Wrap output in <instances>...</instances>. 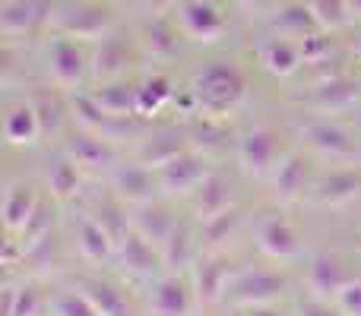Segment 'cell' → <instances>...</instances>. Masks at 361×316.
<instances>
[{
	"label": "cell",
	"mask_w": 361,
	"mask_h": 316,
	"mask_svg": "<svg viewBox=\"0 0 361 316\" xmlns=\"http://www.w3.org/2000/svg\"><path fill=\"white\" fill-rule=\"evenodd\" d=\"M190 95H193V105H197L200 118L222 120L225 114H231L244 101V95H247V76L231 61H212L193 76Z\"/></svg>",
	"instance_id": "6da1fadb"
},
{
	"label": "cell",
	"mask_w": 361,
	"mask_h": 316,
	"mask_svg": "<svg viewBox=\"0 0 361 316\" xmlns=\"http://www.w3.org/2000/svg\"><path fill=\"white\" fill-rule=\"evenodd\" d=\"M51 25L57 35L80 38V42H99L114 29V13L99 0H70L51 10Z\"/></svg>",
	"instance_id": "7a4b0ae2"
},
{
	"label": "cell",
	"mask_w": 361,
	"mask_h": 316,
	"mask_svg": "<svg viewBox=\"0 0 361 316\" xmlns=\"http://www.w3.org/2000/svg\"><path fill=\"white\" fill-rule=\"evenodd\" d=\"M286 294V279L279 272H267V269H257V272H238L231 279L225 301L235 307H267L273 301H279Z\"/></svg>",
	"instance_id": "3957f363"
},
{
	"label": "cell",
	"mask_w": 361,
	"mask_h": 316,
	"mask_svg": "<svg viewBox=\"0 0 361 316\" xmlns=\"http://www.w3.org/2000/svg\"><path fill=\"white\" fill-rule=\"evenodd\" d=\"M206 174H209V168H206V161L193 152V146L156 168L159 190L169 193V196H190V193L206 180Z\"/></svg>",
	"instance_id": "277c9868"
},
{
	"label": "cell",
	"mask_w": 361,
	"mask_h": 316,
	"mask_svg": "<svg viewBox=\"0 0 361 316\" xmlns=\"http://www.w3.org/2000/svg\"><path fill=\"white\" fill-rule=\"evenodd\" d=\"M44 61H48V76L57 89H76L89 73V61L82 54V48L76 44V38L67 35L51 38Z\"/></svg>",
	"instance_id": "5b68a950"
},
{
	"label": "cell",
	"mask_w": 361,
	"mask_h": 316,
	"mask_svg": "<svg viewBox=\"0 0 361 316\" xmlns=\"http://www.w3.org/2000/svg\"><path fill=\"white\" fill-rule=\"evenodd\" d=\"M231 260L219 253H203L197 256V263L190 266V282H193V298L203 307H212L219 301H225V291L231 285Z\"/></svg>",
	"instance_id": "8992f818"
},
{
	"label": "cell",
	"mask_w": 361,
	"mask_h": 316,
	"mask_svg": "<svg viewBox=\"0 0 361 316\" xmlns=\"http://www.w3.org/2000/svg\"><path fill=\"white\" fill-rule=\"evenodd\" d=\"M238 161H241L244 174L250 177H267L276 171L279 158V133L269 127H254L238 139Z\"/></svg>",
	"instance_id": "52a82bcc"
},
{
	"label": "cell",
	"mask_w": 361,
	"mask_h": 316,
	"mask_svg": "<svg viewBox=\"0 0 361 316\" xmlns=\"http://www.w3.org/2000/svg\"><path fill=\"white\" fill-rule=\"evenodd\" d=\"M178 23L190 42L212 44L225 35V16L212 0H187L178 10Z\"/></svg>",
	"instance_id": "ba28073f"
},
{
	"label": "cell",
	"mask_w": 361,
	"mask_h": 316,
	"mask_svg": "<svg viewBox=\"0 0 361 316\" xmlns=\"http://www.w3.org/2000/svg\"><path fill=\"white\" fill-rule=\"evenodd\" d=\"M307 105L320 114H345V111H355L361 105V82L352 80V76L339 73L333 80H324L311 89L307 95Z\"/></svg>",
	"instance_id": "9c48e42d"
},
{
	"label": "cell",
	"mask_w": 361,
	"mask_h": 316,
	"mask_svg": "<svg viewBox=\"0 0 361 316\" xmlns=\"http://www.w3.org/2000/svg\"><path fill=\"white\" fill-rule=\"evenodd\" d=\"M111 190L118 193V199L130 206H143V203H152L159 190V177L149 165H118L111 168Z\"/></svg>",
	"instance_id": "30bf717a"
},
{
	"label": "cell",
	"mask_w": 361,
	"mask_h": 316,
	"mask_svg": "<svg viewBox=\"0 0 361 316\" xmlns=\"http://www.w3.org/2000/svg\"><path fill=\"white\" fill-rule=\"evenodd\" d=\"M257 247L269 256V260H298L301 241L292 222L282 215H267L257 225Z\"/></svg>",
	"instance_id": "8fae6325"
},
{
	"label": "cell",
	"mask_w": 361,
	"mask_h": 316,
	"mask_svg": "<svg viewBox=\"0 0 361 316\" xmlns=\"http://www.w3.org/2000/svg\"><path fill=\"white\" fill-rule=\"evenodd\" d=\"M44 19H51V0H6L0 6V32L6 38L32 35Z\"/></svg>",
	"instance_id": "7c38bea8"
},
{
	"label": "cell",
	"mask_w": 361,
	"mask_h": 316,
	"mask_svg": "<svg viewBox=\"0 0 361 316\" xmlns=\"http://www.w3.org/2000/svg\"><path fill=\"white\" fill-rule=\"evenodd\" d=\"M130 44L118 35L102 38V44L92 51V61H89V73H92L95 82H118L127 76L130 70Z\"/></svg>",
	"instance_id": "4fadbf2b"
},
{
	"label": "cell",
	"mask_w": 361,
	"mask_h": 316,
	"mask_svg": "<svg viewBox=\"0 0 361 316\" xmlns=\"http://www.w3.org/2000/svg\"><path fill=\"white\" fill-rule=\"evenodd\" d=\"M349 272L333 253H314L307 263V288L317 301H336L339 291L349 285Z\"/></svg>",
	"instance_id": "5bb4252c"
},
{
	"label": "cell",
	"mask_w": 361,
	"mask_h": 316,
	"mask_svg": "<svg viewBox=\"0 0 361 316\" xmlns=\"http://www.w3.org/2000/svg\"><path fill=\"white\" fill-rule=\"evenodd\" d=\"M149 316H190V288L178 272L156 279L149 291Z\"/></svg>",
	"instance_id": "9a60e30c"
},
{
	"label": "cell",
	"mask_w": 361,
	"mask_h": 316,
	"mask_svg": "<svg viewBox=\"0 0 361 316\" xmlns=\"http://www.w3.org/2000/svg\"><path fill=\"white\" fill-rule=\"evenodd\" d=\"M190 209L197 222H209L212 215H222L225 209H231V184L222 174L209 171L203 184L190 193Z\"/></svg>",
	"instance_id": "2e32d148"
},
{
	"label": "cell",
	"mask_w": 361,
	"mask_h": 316,
	"mask_svg": "<svg viewBox=\"0 0 361 316\" xmlns=\"http://www.w3.org/2000/svg\"><path fill=\"white\" fill-rule=\"evenodd\" d=\"M298 137L320 156H349L355 149L349 133L339 124H330V120H307V124L298 127Z\"/></svg>",
	"instance_id": "e0dca14e"
},
{
	"label": "cell",
	"mask_w": 361,
	"mask_h": 316,
	"mask_svg": "<svg viewBox=\"0 0 361 316\" xmlns=\"http://www.w3.org/2000/svg\"><path fill=\"white\" fill-rule=\"evenodd\" d=\"M361 193V174L355 171H333L324 177L314 190H307V203L320 206V209H333V206L352 203Z\"/></svg>",
	"instance_id": "ac0fdd59"
},
{
	"label": "cell",
	"mask_w": 361,
	"mask_h": 316,
	"mask_svg": "<svg viewBox=\"0 0 361 316\" xmlns=\"http://www.w3.org/2000/svg\"><path fill=\"white\" fill-rule=\"evenodd\" d=\"M273 196L282 206H292L307 196V165L301 156H286L273 171Z\"/></svg>",
	"instance_id": "d6986e66"
},
{
	"label": "cell",
	"mask_w": 361,
	"mask_h": 316,
	"mask_svg": "<svg viewBox=\"0 0 361 316\" xmlns=\"http://www.w3.org/2000/svg\"><path fill=\"white\" fill-rule=\"evenodd\" d=\"M92 101L114 120H130L140 114V86L130 82H102L99 92H92Z\"/></svg>",
	"instance_id": "ffe728a7"
},
{
	"label": "cell",
	"mask_w": 361,
	"mask_h": 316,
	"mask_svg": "<svg viewBox=\"0 0 361 316\" xmlns=\"http://www.w3.org/2000/svg\"><path fill=\"white\" fill-rule=\"evenodd\" d=\"M114 260H118V266L130 275H152L159 269V263H162V253H156V247H152L143 234L130 231V234L118 244Z\"/></svg>",
	"instance_id": "44dd1931"
},
{
	"label": "cell",
	"mask_w": 361,
	"mask_h": 316,
	"mask_svg": "<svg viewBox=\"0 0 361 316\" xmlns=\"http://www.w3.org/2000/svg\"><path fill=\"white\" fill-rule=\"evenodd\" d=\"M178 218L171 215L165 206L159 203H143V206H133V215H130V228L137 234H143L152 247H162L169 241V234L175 231Z\"/></svg>",
	"instance_id": "7402d4cb"
},
{
	"label": "cell",
	"mask_w": 361,
	"mask_h": 316,
	"mask_svg": "<svg viewBox=\"0 0 361 316\" xmlns=\"http://www.w3.org/2000/svg\"><path fill=\"white\" fill-rule=\"evenodd\" d=\"M67 158H73L80 168H92V171H99V168H118V152L99 133H80V137H73L67 143Z\"/></svg>",
	"instance_id": "603a6c76"
},
{
	"label": "cell",
	"mask_w": 361,
	"mask_h": 316,
	"mask_svg": "<svg viewBox=\"0 0 361 316\" xmlns=\"http://www.w3.org/2000/svg\"><path fill=\"white\" fill-rule=\"evenodd\" d=\"M260 63L269 76H279V80H288L301 70L305 57H301V48L298 42L292 38H273V42H263L260 44Z\"/></svg>",
	"instance_id": "cb8c5ba5"
},
{
	"label": "cell",
	"mask_w": 361,
	"mask_h": 316,
	"mask_svg": "<svg viewBox=\"0 0 361 316\" xmlns=\"http://www.w3.org/2000/svg\"><path fill=\"white\" fill-rule=\"evenodd\" d=\"M4 137L10 146H32L38 143V137H44L42 130V118H38L35 105L23 101V105L10 108L4 118Z\"/></svg>",
	"instance_id": "d4e9b609"
},
{
	"label": "cell",
	"mask_w": 361,
	"mask_h": 316,
	"mask_svg": "<svg viewBox=\"0 0 361 316\" xmlns=\"http://www.w3.org/2000/svg\"><path fill=\"white\" fill-rule=\"evenodd\" d=\"M159 253H162V266L169 272H184L187 266H193L197 263V234H193L190 225L178 222L169 241L159 247Z\"/></svg>",
	"instance_id": "484cf974"
},
{
	"label": "cell",
	"mask_w": 361,
	"mask_h": 316,
	"mask_svg": "<svg viewBox=\"0 0 361 316\" xmlns=\"http://www.w3.org/2000/svg\"><path fill=\"white\" fill-rule=\"evenodd\" d=\"M76 247H80V253L86 256V260H92V263L114 260V253H118V244L111 241V234L102 228V222L95 215H86L80 222V231H76Z\"/></svg>",
	"instance_id": "4316f807"
},
{
	"label": "cell",
	"mask_w": 361,
	"mask_h": 316,
	"mask_svg": "<svg viewBox=\"0 0 361 316\" xmlns=\"http://www.w3.org/2000/svg\"><path fill=\"white\" fill-rule=\"evenodd\" d=\"M38 209V199H35V190L29 184H13L10 190L4 193V225L13 237L25 228L32 215Z\"/></svg>",
	"instance_id": "83f0119b"
},
{
	"label": "cell",
	"mask_w": 361,
	"mask_h": 316,
	"mask_svg": "<svg viewBox=\"0 0 361 316\" xmlns=\"http://www.w3.org/2000/svg\"><path fill=\"white\" fill-rule=\"evenodd\" d=\"M80 291L86 294V301L92 304V310L99 316H130V304H127V298L111 285V282L82 279Z\"/></svg>",
	"instance_id": "f1b7e54d"
},
{
	"label": "cell",
	"mask_w": 361,
	"mask_h": 316,
	"mask_svg": "<svg viewBox=\"0 0 361 316\" xmlns=\"http://www.w3.org/2000/svg\"><path fill=\"white\" fill-rule=\"evenodd\" d=\"M140 38H143V48L149 57H156V61H169V57L178 54V29L169 23L165 16H152L149 23L143 25V32H140Z\"/></svg>",
	"instance_id": "f546056e"
},
{
	"label": "cell",
	"mask_w": 361,
	"mask_h": 316,
	"mask_svg": "<svg viewBox=\"0 0 361 316\" xmlns=\"http://www.w3.org/2000/svg\"><path fill=\"white\" fill-rule=\"evenodd\" d=\"M273 29L279 32L282 38H292V42H305V38L314 35V32H324L317 23V16L311 13V6H301V4L282 6L279 16L273 19Z\"/></svg>",
	"instance_id": "4dcf8cb0"
},
{
	"label": "cell",
	"mask_w": 361,
	"mask_h": 316,
	"mask_svg": "<svg viewBox=\"0 0 361 316\" xmlns=\"http://www.w3.org/2000/svg\"><path fill=\"white\" fill-rule=\"evenodd\" d=\"M171 101H175V82H171L169 76L152 73L149 80L140 86V114H143V118L159 114L165 105H171Z\"/></svg>",
	"instance_id": "1f68e13d"
},
{
	"label": "cell",
	"mask_w": 361,
	"mask_h": 316,
	"mask_svg": "<svg viewBox=\"0 0 361 316\" xmlns=\"http://www.w3.org/2000/svg\"><path fill=\"white\" fill-rule=\"evenodd\" d=\"M42 307H44V301L38 294V288H32V285L4 288V316H42Z\"/></svg>",
	"instance_id": "d6a6232c"
},
{
	"label": "cell",
	"mask_w": 361,
	"mask_h": 316,
	"mask_svg": "<svg viewBox=\"0 0 361 316\" xmlns=\"http://www.w3.org/2000/svg\"><path fill=\"white\" fill-rule=\"evenodd\" d=\"M51 228H54V209H51V206H42V203H38L35 215H32L29 222H25V228L16 234V241H19V247H23V253H25V250H35L38 244L48 241Z\"/></svg>",
	"instance_id": "836d02e7"
},
{
	"label": "cell",
	"mask_w": 361,
	"mask_h": 316,
	"mask_svg": "<svg viewBox=\"0 0 361 316\" xmlns=\"http://www.w3.org/2000/svg\"><path fill=\"white\" fill-rule=\"evenodd\" d=\"M80 165H76L73 158H63L57 161L54 168L48 171V190L54 199H70L76 196V190H80Z\"/></svg>",
	"instance_id": "e575fe53"
},
{
	"label": "cell",
	"mask_w": 361,
	"mask_h": 316,
	"mask_svg": "<svg viewBox=\"0 0 361 316\" xmlns=\"http://www.w3.org/2000/svg\"><path fill=\"white\" fill-rule=\"evenodd\" d=\"M307 6H311V13L317 16V23L324 32H339L352 23L345 0H311Z\"/></svg>",
	"instance_id": "d590c367"
},
{
	"label": "cell",
	"mask_w": 361,
	"mask_h": 316,
	"mask_svg": "<svg viewBox=\"0 0 361 316\" xmlns=\"http://www.w3.org/2000/svg\"><path fill=\"white\" fill-rule=\"evenodd\" d=\"M238 222H241V212L231 206L222 215H212L209 222H200V241H203L206 247H216V244H222L225 237L238 228Z\"/></svg>",
	"instance_id": "8d00e7d4"
},
{
	"label": "cell",
	"mask_w": 361,
	"mask_h": 316,
	"mask_svg": "<svg viewBox=\"0 0 361 316\" xmlns=\"http://www.w3.org/2000/svg\"><path fill=\"white\" fill-rule=\"evenodd\" d=\"M92 215L99 218V222H102V228H105L108 234H111V241H114V244H121V241H124V237L133 231V228H130V218H127L124 212L118 209V206H108V203H102L99 209L92 212Z\"/></svg>",
	"instance_id": "74e56055"
},
{
	"label": "cell",
	"mask_w": 361,
	"mask_h": 316,
	"mask_svg": "<svg viewBox=\"0 0 361 316\" xmlns=\"http://www.w3.org/2000/svg\"><path fill=\"white\" fill-rule=\"evenodd\" d=\"M51 316H99L92 310V304L86 301V294L76 288V291H67V294H57L51 301Z\"/></svg>",
	"instance_id": "f35d334b"
},
{
	"label": "cell",
	"mask_w": 361,
	"mask_h": 316,
	"mask_svg": "<svg viewBox=\"0 0 361 316\" xmlns=\"http://www.w3.org/2000/svg\"><path fill=\"white\" fill-rule=\"evenodd\" d=\"M298 48H301V57H305V63L330 61V54H333L330 32H314V35H307L305 42H298Z\"/></svg>",
	"instance_id": "ab89813d"
},
{
	"label": "cell",
	"mask_w": 361,
	"mask_h": 316,
	"mask_svg": "<svg viewBox=\"0 0 361 316\" xmlns=\"http://www.w3.org/2000/svg\"><path fill=\"white\" fill-rule=\"evenodd\" d=\"M32 105H35L38 118H42V130L44 133H54L57 127H61V105H57L54 99H48V95H38Z\"/></svg>",
	"instance_id": "60d3db41"
},
{
	"label": "cell",
	"mask_w": 361,
	"mask_h": 316,
	"mask_svg": "<svg viewBox=\"0 0 361 316\" xmlns=\"http://www.w3.org/2000/svg\"><path fill=\"white\" fill-rule=\"evenodd\" d=\"M333 304L343 316H361V282H349Z\"/></svg>",
	"instance_id": "b9f144b4"
},
{
	"label": "cell",
	"mask_w": 361,
	"mask_h": 316,
	"mask_svg": "<svg viewBox=\"0 0 361 316\" xmlns=\"http://www.w3.org/2000/svg\"><path fill=\"white\" fill-rule=\"evenodd\" d=\"M298 316H343L336 310V307H330V301H305V304H298Z\"/></svg>",
	"instance_id": "7bdbcfd3"
},
{
	"label": "cell",
	"mask_w": 361,
	"mask_h": 316,
	"mask_svg": "<svg viewBox=\"0 0 361 316\" xmlns=\"http://www.w3.org/2000/svg\"><path fill=\"white\" fill-rule=\"evenodd\" d=\"M143 4L149 6V13H152V16H165V13H169L171 6L178 4V0H143Z\"/></svg>",
	"instance_id": "ee69618b"
},
{
	"label": "cell",
	"mask_w": 361,
	"mask_h": 316,
	"mask_svg": "<svg viewBox=\"0 0 361 316\" xmlns=\"http://www.w3.org/2000/svg\"><path fill=\"white\" fill-rule=\"evenodd\" d=\"M247 316H282V313H276L273 310V307H250V310H247Z\"/></svg>",
	"instance_id": "f6af8a7d"
},
{
	"label": "cell",
	"mask_w": 361,
	"mask_h": 316,
	"mask_svg": "<svg viewBox=\"0 0 361 316\" xmlns=\"http://www.w3.org/2000/svg\"><path fill=\"white\" fill-rule=\"evenodd\" d=\"M345 6H349L352 19H361V0H345Z\"/></svg>",
	"instance_id": "bcb514c9"
},
{
	"label": "cell",
	"mask_w": 361,
	"mask_h": 316,
	"mask_svg": "<svg viewBox=\"0 0 361 316\" xmlns=\"http://www.w3.org/2000/svg\"><path fill=\"white\" fill-rule=\"evenodd\" d=\"M241 4H247V6H263V4H269V0H241Z\"/></svg>",
	"instance_id": "7dc6e473"
},
{
	"label": "cell",
	"mask_w": 361,
	"mask_h": 316,
	"mask_svg": "<svg viewBox=\"0 0 361 316\" xmlns=\"http://www.w3.org/2000/svg\"><path fill=\"white\" fill-rule=\"evenodd\" d=\"M355 124H358V133H361V108H358V118H355Z\"/></svg>",
	"instance_id": "c3c4849f"
},
{
	"label": "cell",
	"mask_w": 361,
	"mask_h": 316,
	"mask_svg": "<svg viewBox=\"0 0 361 316\" xmlns=\"http://www.w3.org/2000/svg\"><path fill=\"white\" fill-rule=\"evenodd\" d=\"M358 63H361V44H358Z\"/></svg>",
	"instance_id": "681fc988"
},
{
	"label": "cell",
	"mask_w": 361,
	"mask_h": 316,
	"mask_svg": "<svg viewBox=\"0 0 361 316\" xmlns=\"http://www.w3.org/2000/svg\"><path fill=\"white\" fill-rule=\"evenodd\" d=\"M358 156H361V146H358Z\"/></svg>",
	"instance_id": "f907efd6"
},
{
	"label": "cell",
	"mask_w": 361,
	"mask_h": 316,
	"mask_svg": "<svg viewBox=\"0 0 361 316\" xmlns=\"http://www.w3.org/2000/svg\"><path fill=\"white\" fill-rule=\"evenodd\" d=\"M130 4H133V0H130Z\"/></svg>",
	"instance_id": "816d5d0a"
}]
</instances>
